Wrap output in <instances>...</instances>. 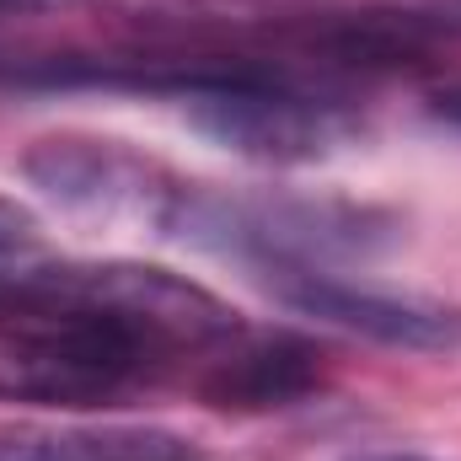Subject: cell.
<instances>
[{"label": "cell", "instance_id": "cell-1", "mask_svg": "<svg viewBox=\"0 0 461 461\" xmlns=\"http://www.w3.org/2000/svg\"><path fill=\"white\" fill-rule=\"evenodd\" d=\"M241 322L204 285L150 263H27L0 274V402L103 408Z\"/></svg>", "mask_w": 461, "mask_h": 461}, {"label": "cell", "instance_id": "cell-2", "mask_svg": "<svg viewBox=\"0 0 461 461\" xmlns=\"http://www.w3.org/2000/svg\"><path fill=\"white\" fill-rule=\"evenodd\" d=\"M268 285L290 312L348 328V333L375 339L386 348H419V354L461 348V312L424 301V295L370 290V285H354L339 274H317V268H268Z\"/></svg>", "mask_w": 461, "mask_h": 461}, {"label": "cell", "instance_id": "cell-3", "mask_svg": "<svg viewBox=\"0 0 461 461\" xmlns=\"http://www.w3.org/2000/svg\"><path fill=\"white\" fill-rule=\"evenodd\" d=\"M22 172L59 204L70 210H134L150 221H167L172 199L183 183H167L150 161L129 156L118 140H38L22 161Z\"/></svg>", "mask_w": 461, "mask_h": 461}, {"label": "cell", "instance_id": "cell-4", "mask_svg": "<svg viewBox=\"0 0 461 461\" xmlns=\"http://www.w3.org/2000/svg\"><path fill=\"white\" fill-rule=\"evenodd\" d=\"M322 381V348L301 333H236L199 375V397L215 408H285Z\"/></svg>", "mask_w": 461, "mask_h": 461}, {"label": "cell", "instance_id": "cell-5", "mask_svg": "<svg viewBox=\"0 0 461 461\" xmlns=\"http://www.w3.org/2000/svg\"><path fill=\"white\" fill-rule=\"evenodd\" d=\"M461 43V0L435 5H365L306 27V49L339 65H402Z\"/></svg>", "mask_w": 461, "mask_h": 461}, {"label": "cell", "instance_id": "cell-6", "mask_svg": "<svg viewBox=\"0 0 461 461\" xmlns=\"http://www.w3.org/2000/svg\"><path fill=\"white\" fill-rule=\"evenodd\" d=\"M0 461H199V446L156 424H54L5 419Z\"/></svg>", "mask_w": 461, "mask_h": 461}, {"label": "cell", "instance_id": "cell-7", "mask_svg": "<svg viewBox=\"0 0 461 461\" xmlns=\"http://www.w3.org/2000/svg\"><path fill=\"white\" fill-rule=\"evenodd\" d=\"M32 230H38L32 210L0 194V252H16V247H27V241H32Z\"/></svg>", "mask_w": 461, "mask_h": 461}, {"label": "cell", "instance_id": "cell-8", "mask_svg": "<svg viewBox=\"0 0 461 461\" xmlns=\"http://www.w3.org/2000/svg\"><path fill=\"white\" fill-rule=\"evenodd\" d=\"M435 113L461 129V86H456V92H440V97H435Z\"/></svg>", "mask_w": 461, "mask_h": 461}, {"label": "cell", "instance_id": "cell-9", "mask_svg": "<svg viewBox=\"0 0 461 461\" xmlns=\"http://www.w3.org/2000/svg\"><path fill=\"white\" fill-rule=\"evenodd\" d=\"M370 461H419V456H370Z\"/></svg>", "mask_w": 461, "mask_h": 461}]
</instances>
